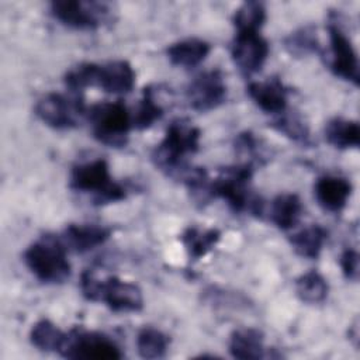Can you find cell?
Segmentation results:
<instances>
[{"label":"cell","mask_w":360,"mask_h":360,"mask_svg":"<svg viewBox=\"0 0 360 360\" xmlns=\"http://www.w3.org/2000/svg\"><path fill=\"white\" fill-rule=\"evenodd\" d=\"M200 128L188 120L177 118L169 124L163 139L153 149L152 162L165 174L180 179L190 167L186 158L200 149Z\"/></svg>","instance_id":"obj_1"},{"label":"cell","mask_w":360,"mask_h":360,"mask_svg":"<svg viewBox=\"0 0 360 360\" xmlns=\"http://www.w3.org/2000/svg\"><path fill=\"white\" fill-rule=\"evenodd\" d=\"M80 290L86 300L104 302L112 312H139L143 308L141 288L117 276L100 278L93 270H86L80 277Z\"/></svg>","instance_id":"obj_2"},{"label":"cell","mask_w":360,"mask_h":360,"mask_svg":"<svg viewBox=\"0 0 360 360\" xmlns=\"http://www.w3.org/2000/svg\"><path fill=\"white\" fill-rule=\"evenodd\" d=\"M66 253L68 249L60 236L44 235L25 249L22 260L41 283L62 284L72 271Z\"/></svg>","instance_id":"obj_3"},{"label":"cell","mask_w":360,"mask_h":360,"mask_svg":"<svg viewBox=\"0 0 360 360\" xmlns=\"http://www.w3.org/2000/svg\"><path fill=\"white\" fill-rule=\"evenodd\" d=\"M253 166L249 163H238L221 169L218 177L211 180L212 198L224 200L233 212H246L262 217L264 204L250 193V179Z\"/></svg>","instance_id":"obj_4"},{"label":"cell","mask_w":360,"mask_h":360,"mask_svg":"<svg viewBox=\"0 0 360 360\" xmlns=\"http://www.w3.org/2000/svg\"><path fill=\"white\" fill-rule=\"evenodd\" d=\"M69 187L76 193L89 194L94 205H107L127 197L125 187L112 180L104 159L75 165L69 173Z\"/></svg>","instance_id":"obj_5"},{"label":"cell","mask_w":360,"mask_h":360,"mask_svg":"<svg viewBox=\"0 0 360 360\" xmlns=\"http://www.w3.org/2000/svg\"><path fill=\"white\" fill-rule=\"evenodd\" d=\"M93 136L110 148H124L132 128L131 112L122 101H101L87 108Z\"/></svg>","instance_id":"obj_6"},{"label":"cell","mask_w":360,"mask_h":360,"mask_svg":"<svg viewBox=\"0 0 360 360\" xmlns=\"http://www.w3.org/2000/svg\"><path fill=\"white\" fill-rule=\"evenodd\" d=\"M35 115L53 129H72L87 117L83 96L79 93H48L42 96L35 107Z\"/></svg>","instance_id":"obj_7"},{"label":"cell","mask_w":360,"mask_h":360,"mask_svg":"<svg viewBox=\"0 0 360 360\" xmlns=\"http://www.w3.org/2000/svg\"><path fill=\"white\" fill-rule=\"evenodd\" d=\"M49 11L60 24L82 31L101 27L110 20L111 14L107 3L84 0H55L49 4Z\"/></svg>","instance_id":"obj_8"},{"label":"cell","mask_w":360,"mask_h":360,"mask_svg":"<svg viewBox=\"0 0 360 360\" xmlns=\"http://www.w3.org/2000/svg\"><path fill=\"white\" fill-rule=\"evenodd\" d=\"M59 354L75 360H118L122 357L121 349L110 336L77 328L66 335Z\"/></svg>","instance_id":"obj_9"},{"label":"cell","mask_w":360,"mask_h":360,"mask_svg":"<svg viewBox=\"0 0 360 360\" xmlns=\"http://www.w3.org/2000/svg\"><path fill=\"white\" fill-rule=\"evenodd\" d=\"M328 37H329V69L332 73L346 82H350L353 86H359V58L357 52L345 34L342 27L338 22L330 21L328 24Z\"/></svg>","instance_id":"obj_10"},{"label":"cell","mask_w":360,"mask_h":360,"mask_svg":"<svg viewBox=\"0 0 360 360\" xmlns=\"http://www.w3.org/2000/svg\"><path fill=\"white\" fill-rule=\"evenodd\" d=\"M226 83L219 69L197 75L187 86L186 97L190 107L198 112H208L226 101Z\"/></svg>","instance_id":"obj_11"},{"label":"cell","mask_w":360,"mask_h":360,"mask_svg":"<svg viewBox=\"0 0 360 360\" xmlns=\"http://www.w3.org/2000/svg\"><path fill=\"white\" fill-rule=\"evenodd\" d=\"M270 48L260 31H236L231 45V56L245 76L257 73L267 60Z\"/></svg>","instance_id":"obj_12"},{"label":"cell","mask_w":360,"mask_h":360,"mask_svg":"<svg viewBox=\"0 0 360 360\" xmlns=\"http://www.w3.org/2000/svg\"><path fill=\"white\" fill-rule=\"evenodd\" d=\"M135 84V70L124 59L98 63L96 87L111 94H128Z\"/></svg>","instance_id":"obj_13"},{"label":"cell","mask_w":360,"mask_h":360,"mask_svg":"<svg viewBox=\"0 0 360 360\" xmlns=\"http://www.w3.org/2000/svg\"><path fill=\"white\" fill-rule=\"evenodd\" d=\"M111 236V229L98 224H69L60 239L66 249L84 253L101 246Z\"/></svg>","instance_id":"obj_14"},{"label":"cell","mask_w":360,"mask_h":360,"mask_svg":"<svg viewBox=\"0 0 360 360\" xmlns=\"http://www.w3.org/2000/svg\"><path fill=\"white\" fill-rule=\"evenodd\" d=\"M287 94L285 86L277 77L252 82L248 86V96L266 114H283L287 110Z\"/></svg>","instance_id":"obj_15"},{"label":"cell","mask_w":360,"mask_h":360,"mask_svg":"<svg viewBox=\"0 0 360 360\" xmlns=\"http://www.w3.org/2000/svg\"><path fill=\"white\" fill-rule=\"evenodd\" d=\"M352 183L340 176L326 174L319 177L314 184V194L318 204L328 212H340L350 195H352Z\"/></svg>","instance_id":"obj_16"},{"label":"cell","mask_w":360,"mask_h":360,"mask_svg":"<svg viewBox=\"0 0 360 360\" xmlns=\"http://www.w3.org/2000/svg\"><path fill=\"white\" fill-rule=\"evenodd\" d=\"M232 357L242 360H256L264 357V336L259 329L240 328L235 329L228 342Z\"/></svg>","instance_id":"obj_17"},{"label":"cell","mask_w":360,"mask_h":360,"mask_svg":"<svg viewBox=\"0 0 360 360\" xmlns=\"http://www.w3.org/2000/svg\"><path fill=\"white\" fill-rule=\"evenodd\" d=\"M211 51L208 42L200 38H186L172 44L166 49V55L172 65L180 68H195L205 60Z\"/></svg>","instance_id":"obj_18"},{"label":"cell","mask_w":360,"mask_h":360,"mask_svg":"<svg viewBox=\"0 0 360 360\" xmlns=\"http://www.w3.org/2000/svg\"><path fill=\"white\" fill-rule=\"evenodd\" d=\"M302 214V202L294 193H283L273 198L270 202L269 218L270 221L283 231L294 228Z\"/></svg>","instance_id":"obj_19"},{"label":"cell","mask_w":360,"mask_h":360,"mask_svg":"<svg viewBox=\"0 0 360 360\" xmlns=\"http://www.w3.org/2000/svg\"><path fill=\"white\" fill-rule=\"evenodd\" d=\"M219 239L221 232L215 228L201 229L198 226H188L180 235V242L193 262L205 257L215 248Z\"/></svg>","instance_id":"obj_20"},{"label":"cell","mask_w":360,"mask_h":360,"mask_svg":"<svg viewBox=\"0 0 360 360\" xmlns=\"http://www.w3.org/2000/svg\"><path fill=\"white\" fill-rule=\"evenodd\" d=\"M326 142L336 149H350L360 145V125L354 120L335 117L325 125Z\"/></svg>","instance_id":"obj_21"},{"label":"cell","mask_w":360,"mask_h":360,"mask_svg":"<svg viewBox=\"0 0 360 360\" xmlns=\"http://www.w3.org/2000/svg\"><path fill=\"white\" fill-rule=\"evenodd\" d=\"M326 239L328 231L323 226L314 224L291 235L290 243L298 256L305 259H318Z\"/></svg>","instance_id":"obj_22"},{"label":"cell","mask_w":360,"mask_h":360,"mask_svg":"<svg viewBox=\"0 0 360 360\" xmlns=\"http://www.w3.org/2000/svg\"><path fill=\"white\" fill-rule=\"evenodd\" d=\"M156 90L158 89H153L152 86H148L143 89L142 98L139 100L134 112H131L132 128L139 131L148 129L156 121H159L165 114L163 104L162 101H159V97L156 96L158 94Z\"/></svg>","instance_id":"obj_23"},{"label":"cell","mask_w":360,"mask_h":360,"mask_svg":"<svg viewBox=\"0 0 360 360\" xmlns=\"http://www.w3.org/2000/svg\"><path fill=\"white\" fill-rule=\"evenodd\" d=\"M295 294L305 304H321L326 300L329 285L326 278L316 270H309L294 281Z\"/></svg>","instance_id":"obj_24"},{"label":"cell","mask_w":360,"mask_h":360,"mask_svg":"<svg viewBox=\"0 0 360 360\" xmlns=\"http://www.w3.org/2000/svg\"><path fill=\"white\" fill-rule=\"evenodd\" d=\"M66 332H63L58 325L49 319H41L35 322L30 332V340L41 352H60L65 340Z\"/></svg>","instance_id":"obj_25"},{"label":"cell","mask_w":360,"mask_h":360,"mask_svg":"<svg viewBox=\"0 0 360 360\" xmlns=\"http://www.w3.org/2000/svg\"><path fill=\"white\" fill-rule=\"evenodd\" d=\"M169 349V338L162 330L145 326L138 332L136 350L142 359L155 360L166 356Z\"/></svg>","instance_id":"obj_26"},{"label":"cell","mask_w":360,"mask_h":360,"mask_svg":"<svg viewBox=\"0 0 360 360\" xmlns=\"http://www.w3.org/2000/svg\"><path fill=\"white\" fill-rule=\"evenodd\" d=\"M285 51L294 58H304L319 52L321 45L316 28L312 25L301 27L284 38Z\"/></svg>","instance_id":"obj_27"},{"label":"cell","mask_w":360,"mask_h":360,"mask_svg":"<svg viewBox=\"0 0 360 360\" xmlns=\"http://www.w3.org/2000/svg\"><path fill=\"white\" fill-rule=\"evenodd\" d=\"M266 6L262 1H245L233 13L236 31H260L266 21Z\"/></svg>","instance_id":"obj_28"},{"label":"cell","mask_w":360,"mask_h":360,"mask_svg":"<svg viewBox=\"0 0 360 360\" xmlns=\"http://www.w3.org/2000/svg\"><path fill=\"white\" fill-rule=\"evenodd\" d=\"M271 127L287 136L288 139L301 143V145H309L311 143V135H309V128L308 125L302 121V118L297 114H290V112H283L277 120L271 122Z\"/></svg>","instance_id":"obj_29"},{"label":"cell","mask_w":360,"mask_h":360,"mask_svg":"<svg viewBox=\"0 0 360 360\" xmlns=\"http://www.w3.org/2000/svg\"><path fill=\"white\" fill-rule=\"evenodd\" d=\"M97 68H98V63H94V62H82L70 68L63 76V82L66 87L72 93H79V94H82V91L87 87H96Z\"/></svg>","instance_id":"obj_30"},{"label":"cell","mask_w":360,"mask_h":360,"mask_svg":"<svg viewBox=\"0 0 360 360\" xmlns=\"http://www.w3.org/2000/svg\"><path fill=\"white\" fill-rule=\"evenodd\" d=\"M259 142L256 139V136L246 131V132H242L236 136L235 139V149L239 155L245 156V158H249V165L253 166V162L257 160V152H259ZM260 153V152H259Z\"/></svg>","instance_id":"obj_31"},{"label":"cell","mask_w":360,"mask_h":360,"mask_svg":"<svg viewBox=\"0 0 360 360\" xmlns=\"http://www.w3.org/2000/svg\"><path fill=\"white\" fill-rule=\"evenodd\" d=\"M339 264L343 276L347 280L350 281L359 280V253L356 249L346 248L339 257Z\"/></svg>","instance_id":"obj_32"},{"label":"cell","mask_w":360,"mask_h":360,"mask_svg":"<svg viewBox=\"0 0 360 360\" xmlns=\"http://www.w3.org/2000/svg\"><path fill=\"white\" fill-rule=\"evenodd\" d=\"M349 336H350V339H353V343L357 347V345H359V326H357V322H354L352 325V328L349 329Z\"/></svg>","instance_id":"obj_33"}]
</instances>
